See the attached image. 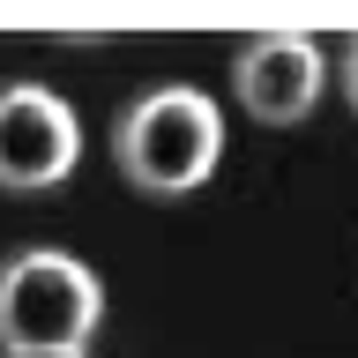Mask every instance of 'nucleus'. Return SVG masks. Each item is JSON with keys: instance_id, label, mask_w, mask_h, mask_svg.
Instances as JSON below:
<instances>
[{"instance_id": "1", "label": "nucleus", "mask_w": 358, "mask_h": 358, "mask_svg": "<svg viewBox=\"0 0 358 358\" xmlns=\"http://www.w3.org/2000/svg\"><path fill=\"white\" fill-rule=\"evenodd\" d=\"M112 157H120L127 187H142L157 201L194 194L224 157V112L201 90H150V97L127 105V120L112 134Z\"/></svg>"}, {"instance_id": "2", "label": "nucleus", "mask_w": 358, "mask_h": 358, "mask_svg": "<svg viewBox=\"0 0 358 358\" xmlns=\"http://www.w3.org/2000/svg\"><path fill=\"white\" fill-rule=\"evenodd\" d=\"M105 291L75 254L22 246L0 262V351H83Z\"/></svg>"}, {"instance_id": "3", "label": "nucleus", "mask_w": 358, "mask_h": 358, "mask_svg": "<svg viewBox=\"0 0 358 358\" xmlns=\"http://www.w3.org/2000/svg\"><path fill=\"white\" fill-rule=\"evenodd\" d=\"M83 157L75 105L52 97L45 83H8L0 90V187L8 194H45L60 187Z\"/></svg>"}, {"instance_id": "4", "label": "nucleus", "mask_w": 358, "mask_h": 358, "mask_svg": "<svg viewBox=\"0 0 358 358\" xmlns=\"http://www.w3.org/2000/svg\"><path fill=\"white\" fill-rule=\"evenodd\" d=\"M321 45L299 38V30H262L231 52V90H239V112L262 120V127H299L313 105H321Z\"/></svg>"}, {"instance_id": "5", "label": "nucleus", "mask_w": 358, "mask_h": 358, "mask_svg": "<svg viewBox=\"0 0 358 358\" xmlns=\"http://www.w3.org/2000/svg\"><path fill=\"white\" fill-rule=\"evenodd\" d=\"M343 97H351V112H358V38H351V52H343Z\"/></svg>"}, {"instance_id": "6", "label": "nucleus", "mask_w": 358, "mask_h": 358, "mask_svg": "<svg viewBox=\"0 0 358 358\" xmlns=\"http://www.w3.org/2000/svg\"><path fill=\"white\" fill-rule=\"evenodd\" d=\"M0 358H83V351H0Z\"/></svg>"}]
</instances>
